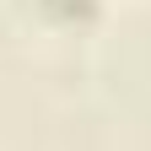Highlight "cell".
<instances>
[{
	"label": "cell",
	"instance_id": "1",
	"mask_svg": "<svg viewBox=\"0 0 151 151\" xmlns=\"http://www.w3.org/2000/svg\"><path fill=\"white\" fill-rule=\"evenodd\" d=\"M49 16H60V22H76V16H92L97 11V0H38Z\"/></svg>",
	"mask_w": 151,
	"mask_h": 151
}]
</instances>
